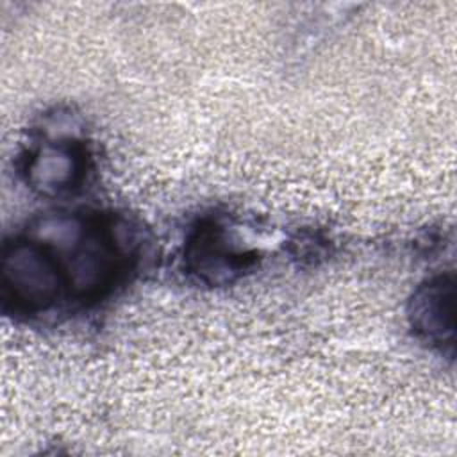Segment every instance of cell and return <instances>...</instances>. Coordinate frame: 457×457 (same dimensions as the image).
Segmentation results:
<instances>
[{
    "mask_svg": "<svg viewBox=\"0 0 457 457\" xmlns=\"http://www.w3.org/2000/svg\"><path fill=\"white\" fill-rule=\"evenodd\" d=\"M257 252L239 241L216 220H200L186 237L184 270L207 286H227L257 262Z\"/></svg>",
    "mask_w": 457,
    "mask_h": 457,
    "instance_id": "7a4b0ae2",
    "label": "cell"
},
{
    "mask_svg": "<svg viewBox=\"0 0 457 457\" xmlns=\"http://www.w3.org/2000/svg\"><path fill=\"white\" fill-rule=\"evenodd\" d=\"M91 166L87 146L71 136L37 143L23 157L21 173L30 189L45 196L77 191Z\"/></svg>",
    "mask_w": 457,
    "mask_h": 457,
    "instance_id": "3957f363",
    "label": "cell"
},
{
    "mask_svg": "<svg viewBox=\"0 0 457 457\" xmlns=\"http://www.w3.org/2000/svg\"><path fill=\"white\" fill-rule=\"evenodd\" d=\"M4 309L16 316H37L70 293L61 257L48 239L16 236L5 241L0 262Z\"/></svg>",
    "mask_w": 457,
    "mask_h": 457,
    "instance_id": "6da1fadb",
    "label": "cell"
},
{
    "mask_svg": "<svg viewBox=\"0 0 457 457\" xmlns=\"http://www.w3.org/2000/svg\"><path fill=\"white\" fill-rule=\"evenodd\" d=\"M407 320L414 336L443 353L455 348V278L439 273L416 287L407 305Z\"/></svg>",
    "mask_w": 457,
    "mask_h": 457,
    "instance_id": "277c9868",
    "label": "cell"
}]
</instances>
